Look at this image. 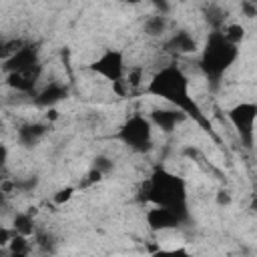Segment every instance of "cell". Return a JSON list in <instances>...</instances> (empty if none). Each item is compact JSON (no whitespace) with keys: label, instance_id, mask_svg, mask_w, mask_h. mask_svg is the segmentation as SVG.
I'll return each instance as SVG.
<instances>
[{"label":"cell","instance_id":"obj_1","mask_svg":"<svg viewBox=\"0 0 257 257\" xmlns=\"http://www.w3.org/2000/svg\"><path fill=\"white\" fill-rule=\"evenodd\" d=\"M141 193L145 201H151L153 205L169 207L173 213H177L181 221L187 219V189L181 177L159 167L147 179Z\"/></svg>","mask_w":257,"mask_h":257},{"label":"cell","instance_id":"obj_2","mask_svg":"<svg viewBox=\"0 0 257 257\" xmlns=\"http://www.w3.org/2000/svg\"><path fill=\"white\" fill-rule=\"evenodd\" d=\"M147 92L175 104L179 110H183L187 114H193L201 120L199 108H197V104H195V100L189 92V78L177 64H169V66L161 68L153 76V80L149 82Z\"/></svg>","mask_w":257,"mask_h":257},{"label":"cell","instance_id":"obj_3","mask_svg":"<svg viewBox=\"0 0 257 257\" xmlns=\"http://www.w3.org/2000/svg\"><path fill=\"white\" fill-rule=\"evenodd\" d=\"M237 56H239L237 44H231L221 30H213L207 36L199 66L211 82H219L225 70L237 60Z\"/></svg>","mask_w":257,"mask_h":257},{"label":"cell","instance_id":"obj_4","mask_svg":"<svg viewBox=\"0 0 257 257\" xmlns=\"http://www.w3.org/2000/svg\"><path fill=\"white\" fill-rule=\"evenodd\" d=\"M151 120L141 116V114H135L131 116L116 133V139H120L128 149L137 151V153H145L151 149L153 145V128H151Z\"/></svg>","mask_w":257,"mask_h":257},{"label":"cell","instance_id":"obj_5","mask_svg":"<svg viewBox=\"0 0 257 257\" xmlns=\"http://www.w3.org/2000/svg\"><path fill=\"white\" fill-rule=\"evenodd\" d=\"M231 124L237 128L243 147L253 149V139H255V116H257V104L255 102H239L227 112Z\"/></svg>","mask_w":257,"mask_h":257},{"label":"cell","instance_id":"obj_6","mask_svg":"<svg viewBox=\"0 0 257 257\" xmlns=\"http://www.w3.org/2000/svg\"><path fill=\"white\" fill-rule=\"evenodd\" d=\"M4 70L6 72H34V74H40L38 48L34 44L24 42L14 54H10L4 60Z\"/></svg>","mask_w":257,"mask_h":257},{"label":"cell","instance_id":"obj_7","mask_svg":"<svg viewBox=\"0 0 257 257\" xmlns=\"http://www.w3.org/2000/svg\"><path fill=\"white\" fill-rule=\"evenodd\" d=\"M92 72L104 76L106 80H118L124 76V54L120 50H104L90 66H88Z\"/></svg>","mask_w":257,"mask_h":257},{"label":"cell","instance_id":"obj_8","mask_svg":"<svg viewBox=\"0 0 257 257\" xmlns=\"http://www.w3.org/2000/svg\"><path fill=\"white\" fill-rule=\"evenodd\" d=\"M147 223H149V227L153 231H169V229L179 227L181 225V219L169 207L155 205L153 209L147 211Z\"/></svg>","mask_w":257,"mask_h":257},{"label":"cell","instance_id":"obj_9","mask_svg":"<svg viewBox=\"0 0 257 257\" xmlns=\"http://www.w3.org/2000/svg\"><path fill=\"white\" fill-rule=\"evenodd\" d=\"M149 120H151V124H155L163 133H171V131H175L179 124H183L187 120V112H183L179 108H165V110L157 108V110L151 112Z\"/></svg>","mask_w":257,"mask_h":257},{"label":"cell","instance_id":"obj_10","mask_svg":"<svg viewBox=\"0 0 257 257\" xmlns=\"http://www.w3.org/2000/svg\"><path fill=\"white\" fill-rule=\"evenodd\" d=\"M68 96V88L64 84H58V82H50L48 86H44L36 96H34V104L36 106H54L56 102H60L62 98Z\"/></svg>","mask_w":257,"mask_h":257},{"label":"cell","instance_id":"obj_11","mask_svg":"<svg viewBox=\"0 0 257 257\" xmlns=\"http://www.w3.org/2000/svg\"><path fill=\"white\" fill-rule=\"evenodd\" d=\"M165 48L175 54H193V52H197V40L187 30H179L167 40Z\"/></svg>","mask_w":257,"mask_h":257},{"label":"cell","instance_id":"obj_12","mask_svg":"<svg viewBox=\"0 0 257 257\" xmlns=\"http://www.w3.org/2000/svg\"><path fill=\"white\" fill-rule=\"evenodd\" d=\"M46 131H48V126L46 124H42V122H34V124H24V126H20L18 128V143L22 145V147H34L44 135H46Z\"/></svg>","mask_w":257,"mask_h":257},{"label":"cell","instance_id":"obj_13","mask_svg":"<svg viewBox=\"0 0 257 257\" xmlns=\"http://www.w3.org/2000/svg\"><path fill=\"white\" fill-rule=\"evenodd\" d=\"M38 80L34 72H6V84L18 92H30Z\"/></svg>","mask_w":257,"mask_h":257},{"label":"cell","instance_id":"obj_14","mask_svg":"<svg viewBox=\"0 0 257 257\" xmlns=\"http://www.w3.org/2000/svg\"><path fill=\"white\" fill-rule=\"evenodd\" d=\"M205 20L211 24L213 30H221L225 26L227 12L217 4H209V6H205Z\"/></svg>","mask_w":257,"mask_h":257},{"label":"cell","instance_id":"obj_15","mask_svg":"<svg viewBox=\"0 0 257 257\" xmlns=\"http://www.w3.org/2000/svg\"><path fill=\"white\" fill-rule=\"evenodd\" d=\"M145 34L149 36H163L165 30H167V16L165 14H155V16H149L145 20V26H143Z\"/></svg>","mask_w":257,"mask_h":257},{"label":"cell","instance_id":"obj_16","mask_svg":"<svg viewBox=\"0 0 257 257\" xmlns=\"http://www.w3.org/2000/svg\"><path fill=\"white\" fill-rule=\"evenodd\" d=\"M12 231L24 237H30L34 233V221L28 213H16L12 219Z\"/></svg>","mask_w":257,"mask_h":257},{"label":"cell","instance_id":"obj_17","mask_svg":"<svg viewBox=\"0 0 257 257\" xmlns=\"http://www.w3.org/2000/svg\"><path fill=\"white\" fill-rule=\"evenodd\" d=\"M221 32L231 44H241L245 40V26H241V24H225L221 28Z\"/></svg>","mask_w":257,"mask_h":257},{"label":"cell","instance_id":"obj_18","mask_svg":"<svg viewBox=\"0 0 257 257\" xmlns=\"http://www.w3.org/2000/svg\"><path fill=\"white\" fill-rule=\"evenodd\" d=\"M8 251L12 255H26L28 253V237L14 233L10 237V241H8Z\"/></svg>","mask_w":257,"mask_h":257},{"label":"cell","instance_id":"obj_19","mask_svg":"<svg viewBox=\"0 0 257 257\" xmlns=\"http://www.w3.org/2000/svg\"><path fill=\"white\" fill-rule=\"evenodd\" d=\"M92 167H94V169H98L102 175H106V173H110V171L114 169V161H112L110 157H106V155H96V157H94Z\"/></svg>","mask_w":257,"mask_h":257},{"label":"cell","instance_id":"obj_20","mask_svg":"<svg viewBox=\"0 0 257 257\" xmlns=\"http://www.w3.org/2000/svg\"><path fill=\"white\" fill-rule=\"evenodd\" d=\"M72 195H74V187H64V189L54 193L52 201H54V205H64V203H68L72 199Z\"/></svg>","mask_w":257,"mask_h":257},{"label":"cell","instance_id":"obj_21","mask_svg":"<svg viewBox=\"0 0 257 257\" xmlns=\"http://www.w3.org/2000/svg\"><path fill=\"white\" fill-rule=\"evenodd\" d=\"M36 185H38V177H28V179H24V181H14V189H18V191H22V193L32 191Z\"/></svg>","mask_w":257,"mask_h":257},{"label":"cell","instance_id":"obj_22","mask_svg":"<svg viewBox=\"0 0 257 257\" xmlns=\"http://www.w3.org/2000/svg\"><path fill=\"white\" fill-rule=\"evenodd\" d=\"M100 179H102V173H100L98 169H94V167H92V169L86 173V177L82 179V183H80V189H84V187H90L92 183H98Z\"/></svg>","mask_w":257,"mask_h":257},{"label":"cell","instance_id":"obj_23","mask_svg":"<svg viewBox=\"0 0 257 257\" xmlns=\"http://www.w3.org/2000/svg\"><path fill=\"white\" fill-rule=\"evenodd\" d=\"M241 10L247 18H255L257 16V6H255V0H241Z\"/></svg>","mask_w":257,"mask_h":257},{"label":"cell","instance_id":"obj_24","mask_svg":"<svg viewBox=\"0 0 257 257\" xmlns=\"http://www.w3.org/2000/svg\"><path fill=\"white\" fill-rule=\"evenodd\" d=\"M112 90H114L118 96H124V94H128L131 86H128V82H126L124 76H122V78H118V80H112Z\"/></svg>","mask_w":257,"mask_h":257},{"label":"cell","instance_id":"obj_25","mask_svg":"<svg viewBox=\"0 0 257 257\" xmlns=\"http://www.w3.org/2000/svg\"><path fill=\"white\" fill-rule=\"evenodd\" d=\"M36 243L42 247V251H54L52 249V237L46 235V233H38L36 235Z\"/></svg>","mask_w":257,"mask_h":257},{"label":"cell","instance_id":"obj_26","mask_svg":"<svg viewBox=\"0 0 257 257\" xmlns=\"http://www.w3.org/2000/svg\"><path fill=\"white\" fill-rule=\"evenodd\" d=\"M124 80L128 82V86H139L141 84V68H133L126 72Z\"/></svg>","mask_w":257,"mask_h":257},{"label":"cell","instance_id":"obj_27","mask_svg":"<svg viewBox=\"0 0 257 257\" xmlns=\"http://www.w3.org/2000/svg\"><path fill=\"white\" fill-rule=\"evenodd\" d=\"M217 203H219L221 207H225V205H231V193H229L227 189H221V191L217 193Z\"/></svg>","mask_w":257,"mask_h":257},{"label":"cell","instance_id":"obj_28","mask_svg":"<svg viewBox=\"0 0 257 257\" xmlns=\"http://www.w3.org/2000/svg\"><path fill=\"white\" fill-rule=\"evenodd\" d=\"M159 10H161V14H167L169 12V2L167 0H151Z\"/></svg>","mask_w":257,"mask_h":257},{"label":"cell","instance_id":"obj_29","mask_svg":"<svg viewBox=\"0 0 257 257\" xmlns=\"http://www.w3.org/2000/svg\"><path fill=\"white\" fill-rule=\"evenodd\" d=\"M12 235H14V231L10 233V231H6V229H0V245H8V241H10Z\"/></svg>","mask_w":257,"mask_h":257},{"label":"cell","instance_id":"obj_30","mask_svg":"<svg viewBox=\"0 0 257 257\" xmlns=\"http://www.w3.org/2000/svg\"><path fill=\"white\" fill-rule=\"evenodd\" d=\"M6 161H8V149H6V145L0 143V169L6 165Z\"/></svg>","mask_w":257,"mask_h":257},{"label":"cell","instance_id":"obj_31","mask_svg":"<svg viewBox=\"0 0 257 257\" xmlns=\"http://www.w3.org/2000/svg\"><path fill=\"white\" fill-rule=\"evenodd\" d=\"M4 58H6V40L0 38V60H4Z\"/></svg>","mask_w":257,"mask_h":257},{"label":"cell","instance_id":"obj_32","mask_svg":"<svg viewBox=\"0 0 257 257\" xmlns=\"http://www.w3.org/2000/svg\"><path fill=\"white\" fill-rule=\"evenodd\" d=\"M46 118H48V120H56V118H58V112H56L54 108H50V110L46 112Z\"/></svg>","mask_w":257,"mask_h":257},{"label":"cell","instance_id":"obj_33","mask_svg":"<svg viewBox=\"0 0 257 257\" xmlns=\"http://www.w3.org/2000/svg\"><path fill=\"white\" fill-rule=\"evenodd\" d=\"M26 213H28V215H30V217H34V215H36V213H38V211H36V207H30V209H28V211H26Z\"/></svg>","mask_w":257,"mask_h":257},{"label":"cell","instance_id":"obj_34","mask_svg":"<svg viewBox=\"0 0 257 257\" xmlns=\"http://www.w3.org/2000/svg\"><path fill=\"white\" fill-rule=\"evenodd\" d=\"M126 2H128V4H137L139 0H126Z\"/></svg>","mask_w":257,"mask_h":257},{"label":"cell","instance_id":"obj_35","mask_svg":"<svg viewBox=\"0 0 257 257\" xmlns=\"http://www.w3.org/2000/svg\"><path fill=\"white\" fill-rule=\"evenodd\" d=\"M2 126H4V122H2V118H0V128H2Z\"/></svg>","mask_w":257,"mask_h":257}]
</instances>
